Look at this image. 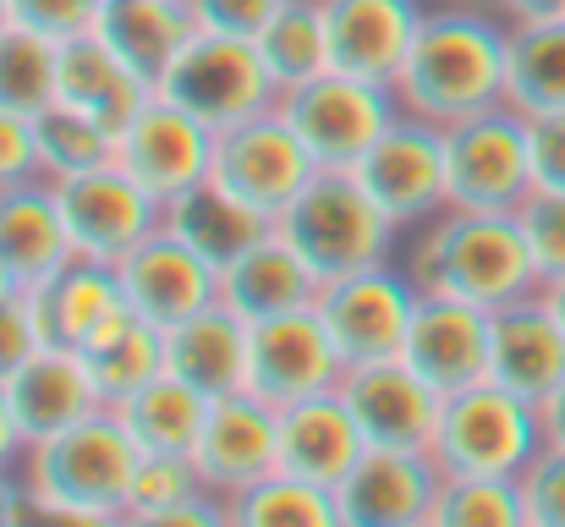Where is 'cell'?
<instances>
[{
  "label": "cell",
  "mask_w": 565,
  "mask_h": 527,
  "mask_svg": "<svg viewBox=\"0 0 565 527\" xmlns=\"http://www.w3.org/2000/svg\"><path fill=\"white\" fill-rule=\"evenodd\" d=\"M22 303H28V314H33L44 347H83V336L99 330L127 297H121L116 264H99V259H66L61 270L28 281Z\"/></svg>",
  "instance_id": "cell-25"
},
{
  "label": "cell",
  "mask_w": 565,
  "mask_h": 527,
  "mask_svg": "<svg viewBox=\"0 0 565 527\" xmlns=\"http://www.w3.org/2000/svg\"><path fill=\"white\" fill-rule=\"evenodd\" d=\"M116 281H121L127 308H138L160 330H171L192 314H203L209 303H220V270L203 253H192L188 242L166 225L116 264Z\"/></svg>",
  "instance_id": "cell-18"
},
{
  "label": "cell",
  "mask_w": 565,
  "mask_h": 527,
  "mask_svg": "<svg viewBox=\"0 0 565 527\" xmlns=\"http://www.w3.org/2000/svg\"><path fill=\"white\" fill-rule=\"evenodd\" d=\"M192 462L214 495L236 500L242 489H253L258 478H269L280 467V407L258 401L253 390L214 396L203 412Z\"/></svg>",
  "instance_id": "cell-15"
},
{
  "label": "cell",
  "mask_w": 565,
  "mask_h": 527,
  "mask_svg": "<svg viewBox=\"0 0 565 527\" xmlns=\"http://www.w3.org/2000/svg\"><path fill=\"white\" fill-rule=\"evenodd\" d=\"M401 357L439 396L483 384L489 379V308L445 297V292H417V314H412Z\"/></svg>",
  "instance_id": "cell-19"
},
{
  "label": "cell",
  "mask_w": 565,
  "mask_h": 527,
  "mask_svg": "<svg viewBox=\"0 0 565 527\" xmlns=\"http://www.w3.org/2000/svg\"><path fill=\"white\" fill-rule=\"evenodd\" d=\"M275 110L286 116V127L297 133V144L308 149V160L319 171H352L384 138V127L401 116V99L384 83L347 77L330 66V72L286 88Z\"/></svg>",
  "instance_id": "cell-7"
},
{
  "label": "cell",
  "mask_w": 565,
  "mask_h": 527,
  "mask_svg": "<svg viewBox=\"0 0 565 527\" xmlns=\"http://www.w3.org/2000/svg\"><path fill=\"white\" fill-rule=\"evenodd\" d=\"M533 192L527 116L516 105H489L445 127V198L450 209L516 214Z\"/></svg>",
  "instance_id": "cell-8"
},
{
  "label": "cell",
  "mask_w": 565,
  "mask_h": 527,
  "mask_svg": "<svg viewBox=\"0 0 565 527\" xmlns=\"http://www.w3.org/2000/svg\"><path fill=\"white\" fill-rule=\"evenodd\" d=\"M363 451H369V440L341 390H319V396L280 407V473L335 489L358 467Z\"/></svg>",
  "instance_id": "cell-22"
},
{
  "label": "cell",
  "mask_w": 565,
  "mask_h": 527,
  "mask_svg": "<svg viewBox=\"0 0 565 527\" xmlns=\"http://www.w3.org/2000/svg\"><path fill=\"white\" fill-rule=\"evenodd\" d=\"M39 176V149H33V122L17 110H0V187Z\"/></svg>",
  "instance_id": "cell-46"
},
{
  "label": "cell",
  "mask_w": 565,
  "mask_h": 527,
  "mask_svg": "<svg viewBox=\"0 0 565 527\" xmlns=\"http://www.w3.org/2000/svg\"><path fill=\"white\" fill-rule=\"evenodd\" d=\"M445 489V467L428 451L369 445L358 467L335 484L341 527H434V506Z\"/></svg>",
  "instance_id": "cell-13"
},
{
  "label": "cell",
  "mask_w": 565,
  "mask_h": 527,
  "mask_svg": "<svg viewBox=\"0 0 565 527\" xmlns=\"http://www.w3.org/2000/svg\"><path fill=\"white\" fill-rule=\"evenodd\" d=\"M434 527H527L522 484L494 473H456L439 489Z\"/></svg>",
  "instance_id": "cell-38"
},
{
  "label": "cell",
  "mask_w": 565,
  "mask_h": 527,
  "mask_svg": "<svg viewBox=\"0 0 565 527\" xmlns=\"http://www.w3.org/2000/svg\"><path fill=\"white\" fill-rule=\"evenodd\" d=\"M522 512L527 527H565V445H550L522 467Z\"/></svg>",
  "instance_id": "cell-41"
},
{
  "label": "cell",
  "mask_w": 565,
  "mask_h": 527,
  "mask_svg": "<svg viewBox=\"0 0 565 527\" xmlns=\"http://www.w3.org/2000/svg\"><path fill=\"white\" fill-rule=\"evenodd\" d=\"M55 72H61V44L39 39L28 28H6L0 33V110L17 116H44L61 94H55Z\"/></svg>",
  "instance_id": "cell-37"
},
{
  "label": "cell",
  "mask_w": 565,
  "mask_h": 527,
  "mask_svg": "<svg viewBox=\"0 0 565 527\" xmlns=\"http://www.w3.org/2000/svg\"><path fill=\"white\" fill-rule=\"evenodd\" d=\"M319 171L308 160V149L297 144V133L286 127L280 110H264L242 127L214 133V160H209V181H220L236 203H247L258 220H280V209L308 187V176Z\"/></svg>",
  "instance_id": "cell-10"
},
{
  "label": "cell",
  "mask_w": 565,
  "mask_h": 527,
  "mask_svg": "<svg viewBox=\"0 0 565 527\" xmlns=\"http://www.w3.org/2000/svg\"><path fill=\"white\" fill-rule=\"evenodd\" d=\"M0 253L11 259V270L22 281H39V275L61 270L66 259H77L50 176H28V181L0 187Z\"/></svg>",
  "instance_id": "cell-30"
},
{
  "label": "cell",
  "mask_w": 565,
  "mask_h": 527,
  "mask_svg": "<svg viewBox=\"0 0 565 527\" xmlns=\"http://www.w3.org/2000/svg\"><path fill=\"white\" fill-rule=\"evenodd\" d=\"M505 39L511 22L494 6H467V0L428 6L412 55L395 77L401 110L450 127L489 105H505Z\"/></svg>",
  "instance_id": "cell-1"
},
{
  "label": "cell",
  "mask_w": 565,
  "mask_h": 527,
  "mask_svg": "<svg viewBox=\"0 0 565 527\" xmlns=\"http://www.w3.org/2000/svg\"><path fill=\"white\" fill-rule=\"evenodd\" d=\"M39 347H44V341H39V325H33L28 303H22V297L0 303V384H6Z\"/></svg>",
  "instance_id": "cell-45"
},
{
  "label": "cell",
  "mask_w": 565,
  "mask_h": 527,
  "mask_svg": "<svg viewBox=\"0 0 565 527\" xmlns=\"http://www.w3.org/2000/svg\"><path fill=\"white\" fill-rule=\"evenodd\" d=\"M166 231H177L192 253H203L214 270H225L242 247H253L269 231V220H258L247 203H236L220 181L203 176L198 187L166 203Z\"/></svg>",
  "instance_id": "cell-32"
},
{
  "label": "cell",
  "mask_w": 565,
  "mask_h": 527,
  "mask_svg": "<svg viewBox=\"0 0 565 527\" xmlns=\"http://www.w3.org/2000/svg\"><path fill=\"white\" fill-rule=\"evenodd\" d=\"M231 527H341L335 489H319L291 473H269L231 500Z\"/></svg>",
  "instance_id": "cell-36"
},
{
  "label": "cell",
  "mask_w": 565,
  "mask_h": 527,
  "mask_svg": "<svg viewBox=\"0 0 565 527\" xmlns=\"http://www.w3.org/2000/svg\"><path fill=\"white\" fill-rule=\"evenodd\" d=\"M33 149H39V176L66 181V176L116 166V127L72 105H50L44 116H33Z\"/></svg>",
  "instance_id": "cell-35"
},
{
  "label": "cell",
  "mask_w": 565,
  "mask_h": 527,
  "mask_svg": "<svg viewBox=\"0 0 565 527\" xmlns=\"http://www.w3.org/2000/svg\"><path fill=\"white\" fill-rule=\"evenodd\" d=\"M203 484L198 462L182 451H143L138 473H132V495H127V523L138 527H166L177 506H188Z\"/></svg>",
  "instance_id": "cell-39"
},
{
  "label": "cell",
  "mask_w": 565,
  "mask_h": 527,
  "mask_svg": "<svg viewBox=\"0 0 565 527\" xmlns=\"http://www.w3.org/2000/svg\"><path fill=\"white\" fill-rule=\"evenodd\" d=\"M22 517H33L28 489H22V478H17V473H0V527L22 523Z\"/></svg>",
  "instance_id": "cell-48"
},
{
  "label": "cell",
  "mask_w": 565,
  "mask_h": 527,
  "mask_svg": "<svg viewBox=\"0 0 565 527\" xmlns=\"http://www.w3.org/2000/svg\"><path fill=\"white\" fill-rule=\"evenodd\" d=\"M94 33L154 88L166 66L188 50L198 22L188 0H105L94 17Z\"/></svg>",
  "instance_id": "cell-29"
},
{
  "label": "cell",
  "mask_w": 565,
  "mask_h": 527,
  "mask_svg": "<svg viewBox=\"0 0 565 527\" xmlns=\"http://www.w3.org/2000/svg\"><path fill=\"white\" fill-rule=\"evenodd\" d=\"M527 155H533V187L565 192V110L527 116Z\"/></svg>",
  "instance_id": "cell-44"
},
{
  "label": "cell",
  "mask_w": 565,
  "mask_h": 527,
  "mask_svg": "<svg viewBox=\"0 0 565 527\" xmlns=\"http://www.w3.org/2000/svg\"><path fill=\"white\" fill-rule=\"evenodd\" d=\"M22 456H28V440H22L17 412H11L6 384H0V473H17V467H22Z\"/></svg>",
  "instance_id": "cell-47"
},
{
  "label": "cell",
  "mask_w": 565,
  "mask_h": 527,
  "mask_svg": "<svg viewBox=\"0 0 565 527\" xmlns=\"http://www.w3.org/2000/svg\"><path fill=\"white\" fill-rule=\"evenodd\" d=\"M539 297L550 303V314H555V325H561V330H565V275H561V281H544V286H539Z\"/></svg>",
  "instance_id": "cell-52"
},
{
  "label": "cell",
  "mask_w": 565,
  "mask_h": 527,
  "mask_svg": "<svg viewBox=\"0 0 565 527\" xmlns=\"http://www.w3.org/2000/svg\"><path fill=\"white\" fill-rule=\"evenodd\" d=\"M319 319L347 368L401 357L412 314H417V286L401 264H369L352 275H335L319 286Z\"/></svg>",
  "instance_id": "cell-9"
},
{
  "label": "cell",
  "mask_w": 565,
  "mask_h": 527,
  "mask_svg": "<svg viewBox=\"0 0 565 527\" xmlns=\"http://www.w3.org/2000/svg\"><path fill=\"white\" fill-rule=\"evenodd\" d=\"M335 390L347 396V407H352L369 445H390V451H428L434 445L445 396L423 373H412L406 357L347 368Z\"/></svg>",
  "instance_id": "cell-17"
},
{
  "label": "cell",
  "mask_w": 565,
  "mask_h": 527,
  "mask_svg": "<svg viewBox=\"0 0 565 527\" xmlns=\"http://www.w3.org/2000/svg\"><path fill=\"white\" fill-rule=\"evenodd\" d=\"M352 176L401 231H417L423 220L450 209V198H445V127L401 110L384 127V138L352 166Z\"/></svg>",
  "instance_id": "cell-11"
},
{
  "label": "cell",
  "mask_w": 565,
  "mask_h": 527,
  "mask_svg": "<svg viewBox=\"0 0 565 527\" xmlns=\"http://www.w3.org/2000/svg\"><path fill=\"white\" fill-rule=\"evenodd\" d=\"M401 270L412 275L417 292H445L489 314L544 286L516 214H483V209H439L434 220L406 231Z\"/></svg>",
  "instance_id": "cell-2"
},
{
  "label": "cell",
  "mask_w": 565,
  "mask_h": 527,
  "mask_svg": "<svg viewBox=\"0 0 565 527\" xmlns=\"http://www.w3.org/2000/svg\"><path fill=\"white\" fill-rule=\"evenodd\" d=\"M55 94H61L55 105H72V110H83V116H94V122H105V127H116V133L154 99V88H149L94 28L61 44Z\"/></svg>",
  "instance_id": "cell-26"
},
{
  "label": "cell",
  "mask_w": 565,
  "mask_h": 527,
  "mask_svg": "<svg viewBox=\"0 0 565 527\" xmlns=\"http://www.w3.org/2000/svg\"><path fill=\"white\" fill-rule=\"evenodd\" d=\"M188 6H192V22H198V33L258 39V33L275 22V11H280L286 0H188Z\"/></svg>",
  "instance_id": "cell-43"
},
{
  "label": "cell",
  "mask_w": 565,
  "mask_h": 527,
  "mask_svg": "<svg viewBox=\"0 0 565 527\" xmlns=\"http://www.w3.org/2000/svg\"><path fill=\"white\" fill-rule=\"evenodd\" d=\"M22 292H28V281H22V275L11 270V259L0 253V303H11V297H22Z\"/></svg>",
  "instance_id": "cell-51"
},
{
  "label": "cell",
  "mask_w": 565,
  "mask_h": 527,
  "mask_svg": "<svg viewBox=\"0 0 565 527\" xmlns=\"http://www.w3.org/2000/svg\"><path fill=\"white\" fill-rule=\"evenodd\" d=\"M94 6H105V0H94Z\"/></svg>",
  "instance_id": "cell-54"
},
{
  "label": "cell",
  "mask_w": 565,
  "mask_h": 527,
  "mask_svg": "<svg viewBox=\"0 0 565 527\" xmlns=\"http://www.w3.org/2000/svg\"><path fill=\"white\" fill-rule=\"evenodd\" d=\"M94 17H99L94 0H11V22L39 33V39H55V44L88 33Z\"/></svg>",
  "instance_id": "cell-42"
},
{
  "label": "cell",
  "mask_w": 565,
  "mask_h": 527,
  "mask_svg": "<svg viewBox=\"0 0 565 527\" xmlns=\"http://www.w3.org/2000/svg\"><path fill=\"white\" fill-rule=\"evenodd\" d=\"M154 94L182 105L209 133L242 127V122L280 105V83L269 77L258 44L253 39H225V33H192L188 50L154 83Z\"/></svg>",
  "instance_id": "cell-6"
},
{
  "label": "cell",
  "mask_w": 565,
  "mask_h": 527,
  "mask_svg": "<svg viewBox=\"0 0 565 527\" xmlns=\"http://www.w3.org/2000/svg\"><path fill=\"white\" fill-rule=\"evenodd\" d=\"M319 286L324 281L313 275V264L275 225L220 270V303L231 314H242L247 325L280 319V314H297V308H313L319 303Z\"/></svg>",
  "instance_id": "cell-23"
},
{
  "label": "cell",
  "mask_w": 565,
  "mask_h": 527,
  "mask_svg": "<svg viewBox=\"0 0 565 527\" xmlns=\"http://www.w3.org/2000/svg\"><path fill=\"white\" fill-rule=\"evenodd\" d=\"M544 451V418L533 401L500 390L494 379L467 384L456 396H445L439 407V429L428 456L445 467V478L456 473H494V478H522V467Z\"/></svg>",
  "instance_id": "cell-5"
},
{
  "label": "cell",
  "mask_w": 565,
  "mask_h": 527,
  "mask_svg": "<svg viewBox=\"0 0 565 527\" xmlns=\"http://www.w3.org/2000/svg\"><path fill=\"white\" fill-rule=\"evenodd\" d=\"M77 357H83V368H88L99 401H105V407H121L127 396H138L149 379L166 373V330H160L154 319H143L138 308L121 303L99 330L83 336Z\"/></svg>",
  "instance_id": "cell-28"
},
{
  "label": "cell",
  "mask_w": 565,
  "mask_h": 527,
  "mask_svg": "<svg viewBox=\"0 0 565 527\" xmlns=\"http://www.w3.org/2000/svg\"><path fill=\"white\" fill-rule=\"evenodd\" d=\"M253 44H258L269 77L280 83V94L297 88V83H308V77H319V72H330L324 0H286V6L275 11V22H269Z\"/></svg>",
  "instance_id": "cell-34"
},
{
  "label": "cell",
  "mask_w": 565,
  "mask_h": 527,
  "mask_svg": "<svg viewBox=\"0 0 565 527\" xmlns=\"http://www.w3.org/2000/svg\"><path fill=\"white\" fill-rule=\"evenodd\" d=\"M505 105L522 116L565 110V11L522 17L505 39Z\"/></svg>",
  "instance_id": "cell-31"
},
{
  "label": "cell",
  "mask_w": 565,
  "mask_h": 527,
  "mask_svg": "<svg viewBox=\"0 0 565 527\" xmlns=\"http://www.w3.org/2000/svg\"><path fill=\"white\" fill-rule=\"evenodd\" d=\"M209 160H214V133L160 94L116 133V166L160 203L198 187L209 176Z\"/></svg>",
  "instance_id": "cell-16"
},
{
  "label": "cell",
  "mask_w": 565,
  "mask_h": 527,
  "mask_svg": "<svg viewBox=\"0 0 565 527\" xmlns=\"http://www.w3.org/2000/svg\"><path fill=\"white\" fill-rule=\"evenodd\" d=\"M347 373L341 351L330 341L319 308H297L280 319H258L247 325V390L269 407L335 390Z\"/></svg>",
  "instance_id": "cell-14"
},
{
  "label": "cell",
  "mask_w": 565,
  "mask_h": 527,
  "mask_svg": "<svg viewBox=\"0 0 565 527\" xmlns=\"http://www.w3.org/2000/svg\"><path fill=\"white\" fill-rule=\"evenodd\" d=\"M55 198H61L66 236H72L77 259L121 264L138 242H149L166 225V203L154 192H143L121 166L66 176V181H55Z\"/></svg>",
  "instance_id": "cell-12"
},
{
  "label": "cell",
  "mask_w": 565,
  "mask_h": 527,
  "mask_svg": "<svg viewBox=\"0 0 565 527\" xmlns=\"http://www.w3.org/2000/svg\"><path fill=\"white\" fill-rule=\"evenodd\" d=\"M516 225L527 236V253L539 264L544 281H561L565 275V192L555 187H533L516 209Z\"/></svg>",
  "instance_id": "cell-40"
},
{
  "label": "cell",
  "mask_w": 565,
  "mask_h": 527,
  "mask_svg": "<svg viewBox=\"0 0 565 527\" xmlns=\"http://www.w3.org/2000/svg\"><path fill=\"white\" fill-rule=\"evenodd\" d=\"M116 412H121L127 434L138 440V451H182V456H192L203 412H209V396H198L177 373H160L138 396H127Z\"/></svg>",
  "instance_id": "cell-33"
},
{
  "label": "cell",
  "mask_w": 565,
  "mask_h": 527,
  "mask_svg": "<svg viewBox=\"0 0 565 527\" xmlns=\"http://www.w3.org/2000/svg\"><path fill=\"white\" fill-rule=\"evenodd\" d=\"M6 401H11L28 445H39V440H50V434H61L105 407L77 347H39L6 379Z\"/></svg>",
  "instance_id": "cell-24"
},
{
  "label": "cell",
  "mask_w": 565,
  "mask_h": 527,
  "mask_svg": "<svg viewBox=\"0 0 565 527\" xmlns=\"http://www.w3.org/2000/svg\"><path fill=\"white\" fill-rule=\"evenodd\" d=\"M539 418H544V440H550V445H565V379L539 401Z\"/></svg>",
  "instance_id": "cell-49"
},
{
  "label": "cell",
  "mask_w": 565,
  "mask_h": 527,
  "mask_svg": "<svg viewBox=\"0 0 565 527\" xmlns=\"http://www.w3.org/2000/svg\"><path fill=\"white\" fill-rule=\"evenodd\" d=\"M489 379L533 407L565 379V330L539 292L489 314Z\"/></svg>",
  "instance_id": "cell-21"
},
{
  "label": "cell",
  "mask_w": 565,
  "mask_h": 527,
  "mask_svg": "<svg viewBox=\"0 0 565 527\" xmlns=\"http://www.w3.org/2000/svg\"><path fill=\"white\" fill-rule=\"evenodd\" d=\"M423 0H324L330 28V66L347 77H369L395 88L412 39L423 28Z\"/></svg>",
  "instance_id": "cell-20"
},
{
  "label": "cell",
  "mask_w": 565,
  "mask_h": 527,
  "mask_svg": "<svg viewBox=\"0 0 565 527\" xmlns=\"http://www.w3.org/2000/svg\"><path fill=\"white\" fill-rule=\"evenodd\" d=\"M166 373L188 379L198 396H231L247 390V319L225 303H209L182 325L166 330Z\"/></svg>",
  "instance_id": "cell-27"
},
{
  "label": "cell",
  "mask_w": 565,
  "mask_h": 527,
  "mask_svg": "<svg viewBox=\"0 0 565 527\" xmlns=\"http://www.w3.org/2000/svg\"><path fill=\"white\" fill-rule=\"evenodd\" d=\"M494 11L505 22H522V17H555V11H565V0H494Z\"/></svg>",
  "instance_id": "cell-50"
},
{
  "label": "cell",
  "mask_w": 565,
  "mask_h": 527,
  "mask_svg": "<svg viewBox=\"0 0 565 527\" xmlns=\"http://www.w3.org/2000/svg\"><path fill=\"white\" fill-rule=\"evenodd\" d=\"M11 28V0H0V33Z\"/></svg>",
  "instance_id": "cell-53"
},
{
  "label": "cell",
  "mask_w": 565,
  "mask_h": 527,
  "mask_svg": "<svg viewBox=\"0 0 565 527\" xmlns=\"http://www.w3.org/2000/svg\"><path fill=\"white\" fill-rule=\"evenodd\" d=\"M143 451L127 434L116 407H99L94 418L28 445L17 478L28 489L33 517L44 523H127V495Z\"/></svg>",
  "instance_id": "cell-3"
},
{
  "label": "cell",
  "mask_w": 565,
  "mask_h": 527,
  "mask_svg": "<svg viewBox=\"0 0 565 527\" xmlns=\"http://www.w3.org/2000/svg\"><path fill=\"white\" fill-rule=\"evenodd\" d=\"M275 231L313 264L319 281H335L369 264H395V247L406 236L352 171H313L308 187L280 209Z\"/></svg>",
  "instance_id": "cell-4"
}]
</instances>
